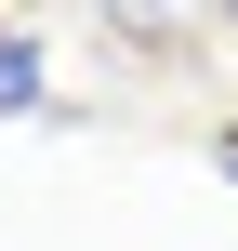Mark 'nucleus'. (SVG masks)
<instances>
[{
	"label": "nucleus",
	"instance_id": "1",
	"mask_svg": "<svg viewBox=\"0 0 238 251\" xmlns=\"http://www.w3.org/2000/svg\"><path fill=\"white\" fill-rule=\"evenodd\" d=\"M53 79H40V26H0V119H40Z\"/></svg>",
	"mask_w": 238,
	"mask_h": 251
},
{
	"label": "nucleus",
	"instance_id": "2",
	"mask_svg": "<svg viewBox=\"0 0 238 251\" xmlns=\"http://www.w3.org/2000/svg\"><path fill=\"white\" fill-rule=\"evenodd\" d=\"M93 13H106V40H185L212 0H93Z\"/></svg>",
	"mask_w": 238,
	"mask_h": 251
},
{
	"label": "nucleus",
	"instance_id": "3",
	"mask_svg": "<svg viewBox=\"0 0 238 251\" xmlns=\"http://www.w3.org/2000/svg\"><path fill=\"white\" fill-rule=\"evenodd\" d=\"M225 172H238V132H225Z\"/></svg>",
	"mask_w": 238,
	"mask_h": 251
}]
</instances>
